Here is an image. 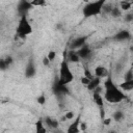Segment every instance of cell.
Listing matches in <instances>:
<instances>
[{
  "mask_svg": "<svg viewBox=\"0 0 133 133\" xmlns=\"http://www.w3.org/2000/svg\"><path fill=\"white\" fill-rule=\"evenodd\" d=\"M110 122H111V118H104V119H103V124H104V125H106V126H107V125H109V124H110Z\"/></svg>",
  "mask_w": 133,
  "mask_h": 133,
  "instance_id": "34",
  "label": "cell"
},
{
  "mask_svg": "<svg viewBox=\"0 0 133 133\" xmlns=\"http://www.w3.org/2000/svg\"><path fill=\"white\" fill-rule=\"evenodd\" d=\"M45 123H46V125H47L50 129H57L58 126H59L58 121H57V119H54V118H52V117H50V116H47V117L45 118Z\"/></svg>",
  "mask_w": 133,
  "mask_h": 133,
  "instance_id": "17",
  "label": "cell"
},
{
  "mask_svg": "<svg viewBox=\"0 0 133 133\" xmlns=\"http://www.w3.org/2000/svg\"><path fill=\"white\" fill-rule=\"evenodd\" d=\"M79 127H80V130H81V131H86V129H87L86 123H85V122H82V121L80 122V126H79Z\"/></svg>",
  "mask_w": 133,
  "mask_h": 133,
  "instance_id": "32",
  "label": "cell"
},
{
  "mask_svg": "<svg viewBox=\"0 0 133 133\" xmlns=\"http://www.w3.org/2000/svg\"><path fill=\"white\" fill-rule=\"evenodd\" d=\"M30 3L32 7H44L47 4V0H31Z\"/></svg>",
  "mask_w": 133,
  "mask_h": 133,
  "instance_id": "20",
  "label": "cell"
},
{
  "mask_svg": "<svg viewBox=\"0 0 133 133\" xmlns=\"http://www.w3.org/2000/svg\"><path fill=\"white\" fill-rule=\"evenodd\" d=\"M50 62H51V61H50V59L48 58V56H45V57L43 58V64H44L45 66H48V65L50 64Z\"/></svg>",
  "mask_w": 133,
  "mask_h": 133,
  "instance_id": "33",
  "label": "cell"
},
{
  "mask_svg": "<svg viewBox=\"0 0 133 133\" xmlns=\"http://www.w3.org/2000/svg\"><path fill=\"white\" fill-rule=\"evenodd\" d=\"M125 21L126 22H132L133 21V12L132 14H127L125 16Z\"/></svg>",
  "mask_w": 133,
  "mask_h": 133,
  "instance_id": "31",
  "label": "cell"
},
{
  "mask_svg": "<svg viewBox=\"0 0 133 133\" xmlns=\"http://www.w3.org/2000/svg\"><path fill=\"white\" fill-rule=\"evenodd\" d=\"M110 15H111V17H113V18H118V17H121V15H122V9H121L119 7H112Z\"/></svg>",
  "mask_w": 133,
  "mask_h": 133,
  "instance_id": "22",
  "label": "cell"
},
{
  "mask_svg": "<svg viewBox=\"0 0 133 133\" xmlns=\"http://www.w3.org/2000/svg\"><path fill=\"white\" fill-rule=\"evenodd\" d=\"M94 74H95V76H97V77H99L101 79L102 78H106L109 75L108 70L104 65H98V66H96L95 68V71H94Z\"/></svg>",
  "mask_w": 133,
  "mask_h": 133,
  "instance_id": "12",
  "label": "cell"
},
{
  "mask_svg": "<svg viewBox=\"0 0 133 133\" xmlns=\"http://www.w3.org/2000/svg\"><path fill=\"white\" fill-rule=\"evenodd\" d=\"M131 2H132V4H133V0H132V1H131Z\"/></svg>",
  "mask_w": 133,
  "mask_h": 133,
  "instance_id": "38",
  "label": "cell"
},
{
  "mask_svg": "<svg viewBox=\"0 0 133 133\" xmlns=\"http://www.w3.org/2000/svg\"><path fill=\"white\" fill-rule=\"evenodd\" d=\"M100 83H101V78H99V77L95 76V78H94V79H91V80H90V82L86 85V88H87L89 91H94L97 87H99V86H100Z\"/></svg>",
  "mask_w": 133,
  "mask_h": 133,
  "instance_id": "15",
  "label": "cell"
},
{
  "mask_svg": "<svg viewBox=\"0 0 133 133\" xmlns=\"http://www.w3.org/2000/svg\"><path fill=\"white\" fill-rule=\"evenodd\" d=\"M66 54H68V60L69 61H71V62H79L80 61V56H79V54H78V52L77 51H75V50H69L68 52H66Z\"/></svg>",
  "mask_w": 133,
  "mask_h": 133,
  "instance_id": "14",
  "label": "cell"
},
{
  "mask_svg": "<svg viewBox=\"0 0 133 133\" xmlns=\"http://www.w3.org/2000/svg\"><path fill=\"white\" fill-rule=\"evenodd\" d=\"M80 82H81L83 85H85V86H86V85L90 82V79H88V78H87V77H85V76H82V77L80 78Z\"/></svg>",
  "mask_w": 133,
  "mask_h": 133,
  "instance_id": "28",
  "label": "cell"
},
{
  "mask_svg": "<svg viewBox=\"0 0 133 133\" xmlns=\"http://www.w3.org/2000/svg\"><path fill=\"white\" fill-rule=\"evenodd\" d=\"M124 80H133V69H130L125 73Z\"/></svg>",
  "mask_w": 133,
  "mask_h": 133,
  "instance_id": "24",
  "label": "cell"
},
{
  "mask_svg": "<svg viewBox=\"0 0 133 133\" xmlns=\"http://www.w3.org/2000/svg\"><path fill=\"white\" fill-rule=\"evenodd\" d=\"M131 69H133V62H132V64H131Z\"/></svg>",
  "mask_w": 133,
  "mask_h": 133,
  "instance_id": "36",
  "label": "cell"
},
{
  "mask_svg": "<svg viewBox=\"0 0 133 133\" xmlns=\"http://www.w3.org/2000/svg\"><path fill=\"white\" fill-rule=\"evenodd\" d=\"M130 50H131V51L133 52V46H131V47H130Z\"/></svg>",
  "mask_w": 133,
  "mask_h": 133,
  "instance_id": "35",
  "label": "cell"
},
{
  "mask_svg": "<svg viewBox=\"0 0 133 133\" xmlns=\"http://www.w3.org/2000/svg\"><path fill=\"white\" fill-rule=\"evenodd\" d=\"M43 123H44V121L42 118L37 119V122L35 123V131H36V133H46L47 132V129L45 128Z\"/></svg>",
  "mask_w": 133,
  "mask_h": 133,
  "instance_id": "18",
  "label": "cell"
},
{
  "mask_svg": "<svg viewBox=\"0 0 133 133\" xmlns=\"http://www.w3.org/2000/svg\"><path fill=\"white\" fill-rule=\"evenodd\" d=\"M87 35H84V36H79L75 39H73L70 44V49L71 50H77V49H80L82 46H84L86 44V39H87Z\"/></svg>",
  "mask_w": 133,
  "mask_h": 133,
  "instance_id": "6",
  "label": "cell"
},
{
  "mask_svg": "<svg viewBox=\"0 0 133 133\" xmlns=\"http://www.w3.org/2000/svg\"><path fill=\"white\" fill-rule=\"evenodd\" d=\"M119 8L122 9V11H128L132 8V2L127 1V0H123L119 2Z\"/></svg>",
  "mask_w": 133,
  "mask_h": 133,
  "instance_id": "19",
  "label": "cell"
},
{
  "mask_svg": "<svg viewBox=\"0 0 133 133\" xmlns=\"http://www.w3.org/2000/svg\"><path fill=\"white\" fill-rule=\"evenodd\" d=\"M16 33H17L18 37L23 38V39L26 38L28 35H30L32 33V26H31V24H30L26 15L21 16L18 27H17V30H16Z\"/></svg>",
  "mask_w": 133,
  "mask_h": 133,
  "instance_id": "4",
  "label": "cell"
},
{
  "mask_svg": "<svg viewBox=\"0 0 133 133\" xmlns=\"http://www.w3.org/2000/svg\"><path fill=\"white\" fill-rule=\"evenodd\" d=\"M80 122H81V114H78L77 117L75 118V121L69 126V128L66 129L68 133H78L80 132Z\"/></svg>",
  "mask_w": 133,
  "mask_h": 133,
  "instance_id": "8",
  "label": "cell"
},
{
  "mask_svg": "<svg viewBox=\"0 0 133 133\" xmlns=\"http://www.w3.org/2000/svg\"><path fill=\"white\" fill-rule=\"evenodd\" d=\"M36 102H37L39 105H44V104L46 103V97H45V95H44V94L39 95V96L37 97V99H36Z\"/></svg>",
  "mask_w": 133,
  "mask_h": 133,
  "instance_id": "26",
  "label": "cell"
},
{
  "mask_svg": "<svg viewBox=\"0 0 133 133\" xmlns=\"http://www.w3.org/2000/svg\"><path fill=\"white\" fill-rule=\"evenodd\" d=\"M83 76H85V77H87L88 79H94L95 78V74H92L86 66H84V70H83Z\"/></svg>",
  "mask_w": 133,
  "mask_h": 133,
  "instance_id": "23",
  "label": "cell"
},
{
  "mask_svg": "<svg viewBox=\"0 0 133 133\" xmlns=\"http://www.w3.org/2000/svg\"><path fill=\"white\" fill-rule=\"evenodd\" d=\"M35 75H36V68H35L33 60L30 59L25 68V77L30 79V78H33Z\"/></svg>",
  "mask_w": 133,
  "mask_h": 133,
  "instance_id": "7",
  "label": "cell"
},
{
  "mask_svg": "<svg viewBox=\"0 0 133 133\" xmlns=\"http://www.w3.org/2000/svg\"><path fill=\"white\" fill-rule=\"evenodd\" d=\"M53 92L57 96H64L66 94H69V89H68L66 85L61 84L57 79L55 81V83L53 84Z\"/></svg>",
  "mask_w": 133,
  "mask_h": 133,
  "instance_id": "5",
  "label": "cell"
},
{
  "mask_svg": "<svg viewBox=\"0 0 133 133\" xmlns=\"http://www.w3.org/2000/svg\"><path fill=\"white\" fill-rule=\"evenodd\" d=\"M47 56L50 59V61H53L56 58V52L55 51H49V53L47 54Z\"/></svg>",
  "mask_w": 133,
  "mask_h": 133,
  "instance_id": "27",
  "label": "cell"
},
{
  "mask_svg": "<svg viewBox=\"0 0 133 133\" xmlns=\"http://www.w3.org/2000/svg\"><path fill=\"white\" fill-rule=\"evenodd\" d=\"M131 9H132V10H133V4H132V8H131Z\"/></svg>",
  "mask_w": 133,
  "mask_h": 133,
  "instance_id": "37",
  "label": "cell"
},
{
  "mask_svg": "<svg viewBox=\"0 0 133 133\" xmlns=\"http://www.w3.org/2000/svg\"><path fill=\"white\" fill-rule=\"evenodd\" d=\"M123 118H124V113L121 110H117L112 114V119H114L115 122H121L123 121Z\"/></svg>",
  "mask_w": 133,
  "mask_h": 133,
  "instance_id": "21",
  "label": "cell"
},
{
  "mask_svg": "<svg viewBox=\"0 0 133 133\" xmlns=\"http://www.w3.org/2000/svg\"><path fill=\"white\" fill-rule=\"evenodd\" d=\"M75 117V114H74V112L73 111H68L64 115H63V117H62V121H70V119H73Z\"/></svg>",
  "mask_w": 133,
  "mask_h": 133,
  "instance_id": "25",
  "label": "cell"
},
{
  "mask_svg": "<svg viewBox=\"0 0 133 133\" xmlns=\"http://www.w3.org/2000/svg\"><path fill=\"white\" fill-rule=\"evenodd\" d=\"M3 59H4V61H5V63H6L7 66H9V65L14 62V59H12L11 56H7V57H5V58H3Z\"/></svg>",
  "mask_w": 133,
  "mask_h": 133,
  "instance_id": "29",
  "label": "cell"
},
{
  "mask_svg": "<svg viewBox=\"0 0 133 133\" xmlns=\"http://www.w3.org/2000/svg\"><path fill=\"white\" fill-rule=\"evenodd\" d=\"M131 38V33L128 30H121L113 35V39L117 42H124Z\"/></svg>",
  "mask_w": 133,
  "mask_h": 133,
  "instance_id": "10",
  "label": "cell"
},
{
  "mask_svg": "<svg viewBox=\"0 0 133 133\" xmlns=\"http://www.w3.org/2000/svg\"><path fill=\"white\" fill-rule=\"evenodd\" d=\"M32 8V5L30 3V1H27V0H21L18 4V11L21 16L23 15H26V12Z\"/></svg>",
  "mask_w": 133,
  "mask_h": 133,
  "instance_id": "9",
  "label": "cell"
},
{
  "mask_svg": "<svg viewBox=\"0 0 133 133\" xmlns=\"http://www.w3.org/2000/svg\"><path fill=\"white\" fill-rule=\"evenodd\" d=\"M118 87L123 90V91H129L133 89V80H124V82H122Z\"/></svg>",
  "mask_w": 133,
  "mask_h": 133,
  "instance_id": "16",
  "label": "cell"
},
{
  "mask_svg": "<svg viewBox=\"0 0 133 133\" xmlns=\"http://www.w3.org/2000/svg\"><path fill=\"white\" fill-rule=\"evenodd\" d=\"M105 4H106V0H97L94 2H89L83 7L82 14L85 18H91L98 16L102 12Z\"/></svg>",
  "mask_w": 133,
  "mask_h": 133,
  "instance_id": "3",
  "label": "cell"
},
{
  "mask_svg": "<svg viewBox=\"0 0 133 133\" xmlns=\"http://www.w3.org/2000/svg\"><path fill=\"white\" fill-rule=\"evenodd\" d=\"M77 52H78L80 58H82V59H86V58H88L91 55V50H90L89 46L86 45V44L84 46H82L80 49H78Z\"/></svg>",
  "mask_w": 133,
  "mask_h": 133,
  "instance_id": "11",
  "label": "cell"
},
{
  "mask_svg": "<svg viewBox=\"0 0 133 133\" xmlns=\"http://www.w3.org/2000/svg\"><path fill=\"white\" fill-rule=\"evenodd\" d=\"M92 100L95 102V104L101 108V107H104V97L101 95V91H92Z\"/></svg>",
  "mask_w": 133,
  "mask_h": 133,
  "instance_id": "13",
  "label": "cell"
},
{
  "mask_svg": "<svg viewBox=\"0 0 133 133\" xmlns=\"http://www.w3.org/2000/svg\"><path fill=\"white\" fill-rule=\"evenodd\" d=\"M66 52L68 51H64V53H63V59L60 63L59 76H58V81L64 85H68L69 83H71L74 80V74L69 66V60L66 59V55H68Z\"/></svg>",
  "mask_w": 133,
  "mask_h": 133,
  "instance_id": "2",
  "label": "cell"
},
{
  "mask_svg": "<svg viewBox=\"0 0 133 133\" xmlns=\"http://www.w3.org/2000/svg\"><path fill=\"white\" fill-rule=\"evenodd\" d=\"M104 99L108 102V103H112V104H116V103H121L122 101L127 99V96L123 92V90L115 85V83L113 82V79L110 75H108L104 81Z\"/></svg>",
  "mask_w": 133,
  "mask_h": 133,
  "instance_id": "1",
  "label": "cell"
},
{
  "mask_svg": "<svg viewBox=\"0 0 133 133\" xmlns=\"http://www.w3.org/2000/svg\"><path fill=\"white\" fill-rule=\"evenodd\" d=\"M7 68H8V66L6 65V63H5L4 59L2 58V59L0 60V69H1V71H5V70H6Z\"/></svg>",
  "mask_w": 133,
  "mask_h": 133,
  "instance_id": "30",
  "label": "cell"
}]
</instances>
